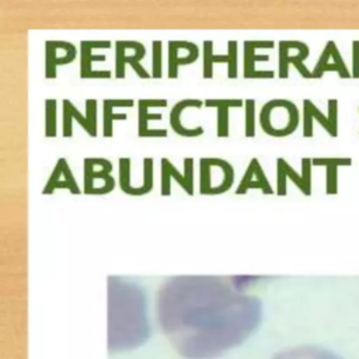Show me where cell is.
<instances>
[{
    "mask_svg": "<svg viewBox=\"0 0 359 359\" xmlns=\"http://www.w3.org/2000/svg\"><path fill=\"white\" fill-rule=\"evenodd\" d=\"M313 165L325 167V194L335 195L338 192V167L352 165L351 157H314Z\"/></svg>",
    "mask_w": 359,
    "mask_h": 359,
    "instance_id": "cell-21",
    "label": "cell"
},
{
    "mask_svg": "<svg viewBox=\"0 0 359 359\" xmlns=\"http://www.w3.org/2000/svg\"><path fill=\"white\" fill-rule=\"evenodd\" d=\"M203 105L217 109V128L216 133L217 137H229V109L231 107H243V100H205Z\"/></svg>",
    "mask_w": 359,
    "mask_h": 359,
    "instance_id": "cell-24",
    "label": "cell"
},
{
    "mask_svg": "<svg viewBox=\"0 0 359 359\" xmlns=\"http://www.w3.org/2000/svg\"><path fill=\"white\" fill-rule=\"evenodd\" d=\"M83 192L87 195H105L114 191L112 163L101 157H86L83 161Z\"/></svg>",
    "mask_w": 359,
    "mask_h": 359,
    "instance_id": "cell-4",
    "label": "cell"
},
{
    "mask_svg": "<svg viewBox=\"0 0 359 359\" xmlns=\"http://www.w3.org/2000/svg\"><path fill=\"white\" fill-rule=\"evenodd\" d=\"M226 63L227 77L237 79V41H227V53L215 55L213 42L205 41L202 45V76L203 79L213 77V65Z\"/></svg>",
    "mask_w": 359,
    "mask_h": 359,
    "instance_id": "cell-11",
    "label": "cell"
},
{
    "mask_svg": "<svg viewBox=\"0 0 359 359\" xmlns=\"http://www.w3.org/2000/svg\"><path fill=\"white\" fill-rule=\"evenodd\" d=\"M130 164H132V160L129 157H121L118 160V165H119V188L126 195H130V191H132Z\"/></svg>",
    "mask_w": 359,
    "mask_h": 359,
    "instance_id": "cell-26",
    "label": "cell"
},
{
    "mask_svg": "<svg viewBox=\"0 0 359 359\" xmlns=\"http://www.w3.org/2000/svg\"><path fill=\"white\" fill-rule=\"evenodd\" d=\"M245 118H244V136L254 137L255 136V100L248 98L244 101Z\"/></svg>",
    "mask_w": 359,
    "mask_h": 359,
    "instance_id": "cell-27",
    "label": "cell"
},
{
    "mask_svg": "<svg viewBox=\"0 0 359 359\" xmlns=\"http://www.w3.org/2000/svg\"><path fill=\"white\" fill-rule=\"evenodd\" d=\"M353 79H359V39L352 42V72Z\"/></svg>",
    "mask_w": 359,
    "mask_h": 359,
    "instance_id": "cell-29",
    "label": "cell"
},
{
    "mask_svg": "<svg viewBox=\"0 0 359 359\" xmlns=\"http://www.w3.org/2000/svg\"><path fill=\"white\" fill-rule=\"evenodd\" d=\"M273 41H244L243 48V76L244 79H273V70H255L257 62H268V55H257V49H272Z\"/></svg>",
    "mask_w": 359,
    "mask_h": 359,
    "instance_id": "cell-14",
    "label": "cell"
},
{
    "mask_svg": "<svg viewBox=\"0 0 359 359\" xmlns=\"http://www.w3.org/2000/svg\"><path fill=\"white\" fill-rule=\"evenodd\" d=\"M279 59H278V74L279 79H287L290 65L303 76L304 79H313L311 72L306 67L304 60L309 57L310 49L307 43L302 41H279Z\"/></svg>",
    "mask_w": 359,
    "mask_h": 359,
    "instance_id": "cell-7",
    "label": "cell"
},
{
    "mask_svg": "<svg viewBox=\"0 0 359 359\" xmlns=\"http://www.w3.org/2000/svg\"><path fill=\"white\" fill-rule=\"evenodd\" d=\"M328 114H323L311 100H303V136L311 137L313 136V122H318L320 126L331 136H338V101L328 100L327 102Z\"/></svg>",
    "mask_w": 359,
    "mask_h": 359,
    "instance_id": "cell-8",
    "label": "cell"
},
{
    "mask_svg": "<svg viewBox=\"0 0 359 359\" xmlns=\"http://www.w3.org/2000/svg\"><path fill=\"white\" fill-rule=\"evenodd\" d=\"M163 42L153 41L151 42V77L161 79L163 76V62H161Z\"/></svg>",
    "mask_w": 359,
    "mask_h": 359,
    "instance_id": "cell-28",
    "label": "cell"
},
{
    "mask_svg": "<svg viewBox=\"0 0 359 359\" xmlns=\"http://www.w3.org/2000/svg\"><path fill=\"white\" fill-rule=\"evenodd\" d=\"M258 323L257 303L213 280L170 283L160 296V324L185 359H216L240 345Z\"/></svg>",
    "mask_w": 359,
    "mask_h": 359,
    "instance_id": "cell-1",
    "label": "cell"
},
{
    "mask_svg": "<svg viewBox=\"0 0 359 359\" xmlns=\"http://www.w3.org/2000/svg\"><path fill=\"white\" fill-rule=\"evenodd\" d=\"M135 101L133 100H104L102 102V136L104 137H112L114 136V122L115 121H126L128 115L114 112V108L119 107H126L130 108L133 107Z\"/></svg>",
    "mask_w": 359,
    "mask_h": 359,
    "instance_id": "cell-22",
    "label": "cell"
},
{
    "mask_svg": "<svg viewBox=\"0 0 359 359\" xmlns=\"http://www.w3.org/2000/svg\"><path fill=\"white\" fill-rule=\"evenodd\" d=\"M199 57V48L191 41H168V70L170 79L178 77L181 66L191 65Z\"/></svg>",
    "mask_w": 359,
    "mask_h": 359,
    "instance_id": "cell-16",
    "label": "cell"
},
{
    "mask_svg": "<svg viewBox=\"0 0 359 359\" xmlns=\"http://www.w3.org/2000/svg\"><path fill=\"white\" fill-rule=\"evenodd\" d=\"M97 107V100L88 98L86 100V114H81L70 100L65 98L62 101V136H73V122L76 121L88 136L95 137L98 132Z\"/></svg>",
    "mask_w": 359,
    "mask_h": 359,
    "instance_id": "cell-5",
    "label": "cell"
},
{
    "mask_svg": "<svg viewBox=\"0 0 359 359\" xmlns=\"http://www.w3.org/2000/svg\"><path fill=\"white\" fill-rule=\"evenodd\" d=\"M153 107H167V100H139L137 101V136L139 137H167L168 130L161 129H151L149 126L150 121H160L163 118L161 114H151L149 112Z\"/></svg>",
    "mask_w": 359,
    "mask_h": 359,
    "instance_id": "cell-17",
    "label": "cell"
},
{
    "mask_svg": "<svg viewBox=\"0 0 359 359\" xmlns=\"http://www.w3.org/2000/svg\"><path fill=\"white\" fill-rule=\"evenodd\" d=\"M56 189H67L73 195H80L83 191H80L77 181L74 180V175L70 170V165L65 157H60L57 163L55 164L43 189L42 195H50Z\"/></svg>",
    "mask_w": 359,
    "mask_h": 359,
    "instance_id": "cell-18",
    "label": "cell"
},
{
    "mask_svg": "<svg viewBox=\"0 0 359 359\" xmlns=\"http://www.w3.org/2000/svg\"><path fill=\"white\" fill-rule=\"evenodd\" d=\"M146 56V48L139 41H115V73L116 79H125L126 65L140 79H150L151 74L142 66V60Z\"/></svg>",
    "mask_w": 359,
    "mask_h": 359,
    "instance_id": "cell-6",
    "label": "cell"
},
{
    "mask_svg": "<svg viewBox=\"0 0 359 359\" xmlns=\"http://www.w3.org/2000/svg\"><path fill=\"white\" fill-rule=\"evenodd\" d=\"M299 109L289 100H269L259 111V126L262 132L273 137L292 135L299 126Z\"/></svg>",
    "mask_w": 359,
    "mask_h": 359,
    "instance_id": "cell-2",
    "label": "cell"
},
{
    "mask_svg": "<svg viewBox=\"0 0 359 359\" xmlns=\"http://www.w3.org/2000/svg\"><path fill=\"white\" fill-rule=\"evenodd\" d=\"M327 72H335L341 79L351 77V72L346 67V63L334 41H328L314 65L311 72L313 79H321Z\"/></svg>",
    "mask_w": 359,
    "mask_h": 359,
    "instance_id": "cell-15",
    "label": "cell"
},
{
    "mask_svg": "<svg viewBox=\"0 0 359 359\" xmlns=\"http://www.w3.org/2000/svg\"><path fill=\"white\" fill-rule=\"evenodd\" d=\"M111 41H81L80 42V77L81 79H111V70H95L94 62H105V55H94V49H109Z\"/></svg>",
    "mask_w": 359,
    "mask_h": 359,
    "instance_id": "cell-12",
    "label": "cell"
},
{
    "mask_svg": "<svg viewBox=\"0 0 359 359\" xmlns=\"http://www.w3.org/2000/svg\"><path fill=\"white\" fill-rule=\"evenodd\" d=\"M77 49L67 41H46L45 42V77L56 79L57 67L74 62Z\"/></svg>",
    "mask_w": 359,
    "mask_h": 359,
    "instance_id": "cell-13",
    "label": "cell"
},
{
    "mask_svg": "<svg viewBox=\"0 0 359 359\" xmlns=\"http://www.w3.org/2000/svg\"><path fill=\"white\" fill-rule=\"evenodd\" d=\"M57 102L53 98L45 101V136L55 137L57 133Z\"/></svg>",
    "mask_w": 359,
    "mask_h": 359,
    "instance_id": "cell-25",
    "label": "cell"
},
{
    "mask_svg": "<svg viewBox=\"0 0 359 359\" xmlns=\"http://www.w3.org/2000/svg\"><path fill=\"white\" fill-rule=\"evenodd\" d=\"M311 165L313 161L309 157L302 158V174H297L294 168L283 158H276V194L279 196L286 195V184L292 181L303 195H311Z\"/></svg>",
    "mask_w": 359,
    "mask_h": 359,
    "instance_id": "cell-9",
    "label": "cell"
},
{
    "mask_svg": "<svg viewBox=\"0 0 359 359\" xmlns=\"http://www.w3.org/2000/svg\"><path fill=\"white\" fill-rule=\"evenodd\" d=\"M248 189H259L265 195L273 194V189H272V187L262 170V165L257 157H252L250 160L247 170L234 192L237 195H243V194H247Z\"/></svg>",
    "mask_w": 359,
    "mask_h": 359,
    "instance_id": "cell-19",
    "label": "cell"
},
{
    "mask_svg": "<svg viewBox=\"0 0 359 359\" xmlns=\"http://www.w3.org/2000/svg\"><path fill=\"white\" fill-rule=\"evenodd\" d=\"M161 167V187L160 194L163 196L171 195V182L175 181L187 195H194V158H184V172H180L178 168L167 158L163 157L160 161Z\"/></svg>",
    "mask_w": 359,
    "mask_h": 359,
    "instance_id": "cell-10",
    "label": "cell"
},
{
    "mask_svg": "<svg viewBox=\"0 0 359 359\" xmlns=\"http://www.w3.org/2000/svg\"><path fill=\"white\" fill-rule=\"evenodd\" d=\"M272 359H342L337 353L318 346H297L280 351Z\"/></svg>",
    "mask_w": 359,
    "mask_h": 359,
    "instance_id": "cell-23",
    "label": "cell"
},
{
    "mask_svg": "<svg viewBox=\"0 0 359 359\" xmlns=\"http://www.w3.org/2000/svg\"><path fill=\"white\" fill-rule=\"evenodd\" d=\"M234 182L233 165L220 157H203L199 161V192L202 195H220Z\"/></svg>",
    "mask_w": 359,
    "mask_h": 359,
    "instance_id": "cell-3",
    "label": "cell"
},
{
    "mask_svg": "<svg viewBox=\"0 0 359 359\" xmlns=\"http://www.w3.org/2000/svg\"><path fill=\"white\" fill-rule=\"evenodd\" d=\"M202 101L196 98H187L175 102L170 111V126L174 130V133L184 136V137H198L205 133V129L202 126L195 128H187L181 122V115L187 108H201Z\"/></svg>",
    "mask_w": 359,
    "mask_h": 359,
    "instance_id": "cell-20",
    "label": "cell"
}]
</instances>
